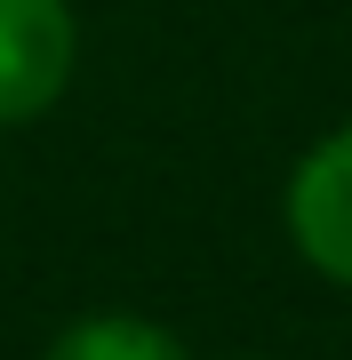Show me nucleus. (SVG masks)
<instances>
[{"label":"nucleus","mask_w":352,"mask_h":360,"mask_svg":"<svg viewBox=\"0 0 352 360\" xmlns=\"http://www.w3.org/2000/svg\"><path fill=\"white\" fill-rule=\"evenodd\" d=\"M72 0H0V129L56 112V96L72 89Z\"/></svg>","instance_id":"obj_1"},{"label":"nucleus","mask_w":352,"mask_h":360,"mask_svg":"<svg viewBox=\"0 0 352 360\" xmlns=\"http://www.w3.org/2000/svg\"><path fill=\"white\" fill-rule=\"evenodd\" d=\"M288 240H296V257L320 272V281L352 288V129L320 136L313 153L296 160V176H288Z\"/></svg>","instance_id":"obj_2"},{"label":"nucleus","mask_w":352,"mask_h":360,"mask_svg":"<svg viewBox=\"0 0 352 360\" xmlns=\"http://www.w3.org/2000/svg\"><path fill=\"white\" fill-rule=\"evenodd\" d=\"M40 360H193L176 328L144 321V312H89V321L56 328Z\"/></svg>","instance_id":"obj_3"}]
</instances>
